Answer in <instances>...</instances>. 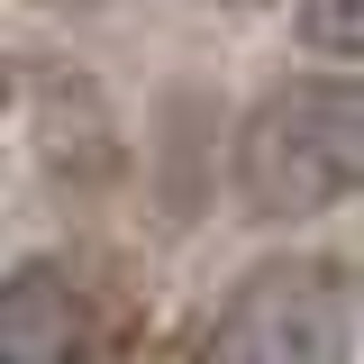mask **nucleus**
Listing matches in <instances>:
<instances>
[{"instance_id":"f257e3e1","label":"nucleus","mask_w":364,"mask_h":364,"mask_svg":"<svg viewBox=\"0 0 364 364\" xmlns=\"http://www.w3.org/2000/svg\"><path fill=\"white\" fill-rule=\"evenodd\" d=\"M237 200L273 228H301L364 200V82L318 73L282 82L246 109L237 128Z\"/></svg>"},{"instance_id":"7ed1b4c3","label":"nucleus","mask_w":364,"mask_h":364,"mask_svg":"<svg viewBox=\"0 0 364 364\" xmlns=\"http://www.w3.org/2000/svg\"><path fill=\"white\" fill-rule=\"evenodd\" d=\"M73 346V291L55 264H18L0 291V364H64Z\"/></svg>"},{"instance_id":"39448f33","label":"nucleus","mask_w":364,"mask_h":364,"mask_svg":"<svg viewBox=\"0 0 364 364\" xmlns=\"http://www.w3.org/2000/svg\"><path fill=\"white\" fill-rule=\"evenodd\" d=\"M37 9H109V0H37Z\"/></svg>"},{"instance_id":"f03ea898","label":"nucleus","mask_w":364,"mask_h":364,"mask_svg":"<svg viewBox=\"0 0 364 364\" xmlns=\"http://www.w3.org/2000/svg\"><path fill=\"white\" fill-rule=\"evenodd\" d=\"M355 337V282L328 255H273L255 264L210 318L200 364H346Z\"/></svg>"},{"instance_id":"20e7f679","label":"nucleus","mask_w":364,"mask_h":364,"mask_svg":"<svg viewBox=\"0 0 364 364\" xmlns=\"http://www.w3.org/2000/svg\"><path fill=\"white\" fill-rule=\"evenodd\" d=\"M301 37L318 55H364V0H301Z\"/></svg>"},{"instance_id":"423d86ee","label":"nucleus","mask_w":364,"mask_h":364,"mask_svg":"<svg viewBox=\"0 0 364 364\" xmlns=\"http://www.w3.org/2000/svg\"><path fill=\"white\" fill-rule=\"evenodd\" d=\"M228 9H273V0H228Z\"/></svg>"}]
</instances>
